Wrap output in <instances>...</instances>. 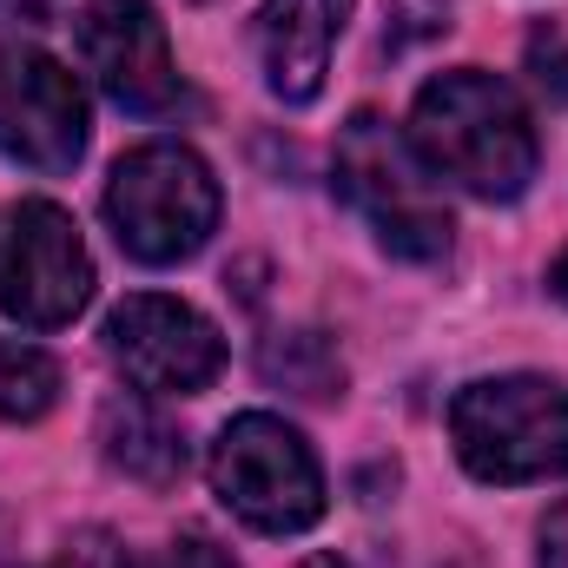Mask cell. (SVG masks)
<instances>
[{
    "instance_id": "obj_2",
    "label": "cell",
    "mask_w": 568,
    "mask_h": 568,
    "mask_svg": "<svg viewBox=\"0 0 568 568\" xmlns=\"http://www.w3.org/2000/svg\"><path fill=\"white\" fill-rule=\"evenodd\" d=\"M106 225L126 258L179 265L219 232V179L179 140L133 145L106 179Z\"/></svg>"
},
{
    "instance_id": "obj_13",
    "label": "cell",
    "mask_w": 568,
    "mask_h": 568,
    "mask_svg": "<svg viewBox=\"0 0 568 568\" xmlns=\"http://www.w3.org/2000/svg\"><path fill=\"white\" fill-rule=\"evenodd\" d=\"M265 377L297 390V397H337L344 390V364L317 331H278L265 344Z\"/></svg>"
},
{
    "instance_id": "obj_18",
    "label": "cell",
    "mask_w": 568,
    "mask_h": 568,
    "mask_svg": "<svg viewBox=\"0 0 568 568\" xmlns=\"http://www.w3.org/2000/svg\"><path fill=\"white\" fill-rule=\"evenodd\" d=\"M47 27V0H0V33H33Z\"/></svg>"
},
{
    "instance_id": "obj_20",
    "label": "cell",
    "mask_w": 568,
    "mask_h": 568,
    "mask_svg": "<svg viewBox=\"0 0 568 568\" xmlns=\"http://www.w3.org/2000/svg\"><path fill=\"white\" fill-rule=\"evenodd\" d=\"M297 568H351V562H337V556H304Z\"/></svg>"
},
{
    "instance_id": "obj_12",
    "label": "cell",
    "mask_w": 568,
    "mask_h": 568,
    "mask_svg": "<svg viewBox=\"0 0 568 568\" xmlns=\"http://www.w3.org/2000/svg\"><path fill=\"white\" fill-rule=\"evenodd\" d=\"M53 397H60V364L27 337H0V417L33 424L53 410Z\"/></svg>"
},
{
    "instance_id": "obj_4",
    "label": "cell",
    "mask_w": 568,
    "mask_h": 568,
    "mask_svg": "<svg viewBox=\"0 0 568 568\" xmlns=\"http://www.w3.org/2000/svg\"><path fill=\"white\" fill-rule=\"evenodd\" d=\"M449 436L483 483H549L568 476V390L549 377H483L449 404Z\"/></svg>"
},
{
    "instance_id": "obj_16",
    "label": "cell",
    "mask_w": 568,
    "mask_h": 568,
    "mask_svg": "<svg viewBox=\"0 0 568 568\" xmlns=\"http://www.w3.org/2000/svg\"><path fill=\"white\" fill-rule=\"evenodd\" d=\"M529 73H536V87L549 100H568V33L562 27H542L529 40Z\"/></svg>"
},
{
    "instance_id": "obj_10",
    "label": "cell",
    "mask_w": 568,
    "mask_h": 568,
    "mask_svg": "<svg viewBox=\"0 0 568 568\" xmlns=\"http://www.w3.org/2000/svg\"><path fill=\"white\" fill-rule=\"evenodd\" d=\"M351 20V0H265L258 13V60L265 87L284 106H311L331 73V47Z\"/></svg>"
},
{
    "instance_id": "obj_11",
    "label": "cell",
    "mask_w": 568,
    "mask_h": 568,
    "mask_svg": "<svg viewBox=\"0 0 568 568\" xmlns=\"http://www.w3.org/2000/svg\"><path fill=\"white\" fill-rule=\"evenodd\" d=\"M100 449H106L113 469H126L145 489H172L185 476V436L165 410L145 404V390L140 397H113L100 410Z\"/></svg>"
},
{
    "instance_id": "obj_1",
    "label": "cell",
    "mask_w": 568,
    "mask_h": 568,
    "mask_svg": "<svg viewBox=\"0 0 568 568\" xmlns=\"http://www.w3.org/2000/svg\"><path fill=\"white\" fill-rule=\"evenodd\" d=\"M410 145L429 165V179L463 185L469 199H523L536 179V126L523 113V100L483 73V67H456L436 73L417 106H410Z\"/></svg>"
},
{
    "instance_id": "obj_17",
    "label": "cell",
    "mask_w": 568,
    "mask_h": 568,
    "mask_svg": "<svg viewBox=\"0 0 568 568\" xmlns=\"http://www.w3.org/2000/svg\"><path fill=\"white\" fill-rule=\"evenodd\" d=\"M542 568H568V503H556L542 523Z\"/></svg>"
},
{
    "instance_id": "obj_14",
    "label": "cell",
    "mask_w": 568,
    "mask_h": 568,
    "mask_svg": "<svg viewBox=\"0 0 568 568\" xmlns=\"http://www.w3.org/2000/svg\"><path fill=\"white\" fill-rule=\"evenodd\" d=\"M449 27V0H390V27H384V47L404 53L417 40H436Z\"/></svg>"
},
{
    "instance_id": "obj_15",
    "label": "cell",
    "mask_w": 568,
    "mask_h": 568,
    "mask_svg": "<svg viewBox=\"0 0 568 568\" xmlns=\"http://www.w3.org/2000/svg\"><path fill=\"white\" fill-rule=\"evenodd\" d=\"M120 568H239L219 542H205V536H185V542H165V549H140V556H126Z\"/></svg>"
},
{
    "instance_id": "obj_5",
    "label": "cell",
    "mask_w": 568,
    "mask_h": 568,
    "mask_svg": "<svg viewBox=\"0 0 568 568\" xmlns=\"http://www.w3.org/2000/svg\"><path fill=\"white\" fill-rule=\"evenodd\" d=\"M212 489L258 536H297L324 516V469H317L311 443L265 410H245L219 429Z\"/></svg>"
},
{
    "instance_id": "obj_9",
    "label": "cell",
    "mask_w": 568,
    "mask_h": 568,
    "mask_svg": "<svg viewBox=\"0 0 568 568\" xmlns=\"http://www.w3.org/2000/svg\"><path fill=\"white\" fill-rule=\"evenodd\" d=\"M87 152V93L47 53H0V159L33 172H73Z\"/></svg>"
},
{
    "instance_id": "obj_6",
    "label": "cell",
    "mask_w": 568,
    "mask_h": 568,
    "mask_svg": "<svg viewBox=\"0 0 568 568\" xmlns=\"http://www.w3.org/2000/svg\"><path fill=\"white\" fill-rule=\"evenodd\" d=\"M87 297L93 258L80 245V225L60 205L27 199L0 232V311L20 317L27 331H60L87 311Z\"/></svg>"
},
{
    "instance_id": "obj_19",
    "label": "cell",
    "mask_w": 568,
    "mask_h": 568,
    "mask_svg": "<svg viewBox=\"0 0 568 568\" xmlns=\"http://www.w3.org/2000/svg\"><path fill=\"white\" fill-rule=\"evenodd\" d=\"M549 284H556V297H562V304H568V252H562V258H556V265H549Z\"/></svg>"
},
{
    "instance_id": "obj_8",
    "label": "cell",
    "mask_w": 568,
    "mask_h": 568,
    "mask_svg": "<svg viewBox=\"0 0 568 568\" xmlns=\"http://www.w3.org/2000/svg\"><path fill=\"white\" fill-rule=\"evenodd\" d=\"M73 47H80L87 73L100 80V93L120 113L159 120V113H172L185 100V80L172 67L165 27H159V13L145 0H93V7H80Z\"/></svg>"
},
{
    "instance_id": "obj_7",
    "label": "cell",
    "mask_w": 568,
    "mask_h": 568,
    "mask_svg": "<svg viewBox=\"0 0 568 568\" xmlns=\"http://www.w3.org/2000/svg\"><path fill=\"white\" fill-rule=\"evenodd\" d=\"M106 357L145 397H199L225 371V337L192 304L140 291L106 317Z\"/></svg>"
},
{
    "instance_id": "obj_3",
    "label": "cell",
    "mask_w": 568,
    "mask_h": 568,
    "mask_svg": "<svg viewBox=\"0 0 568 568\" xmlns=\"http://www.w3.org/2000/svg\"><path fill=\"white\" fill-rule=\"evenodd\" d=\"M337 192L364 212V225L377 232V245L390 258L436 265L449 252V205L429 185V165L417 145L404 140L384 113H351L344 140H337Z\"/></svg>"
}]
</instances>
